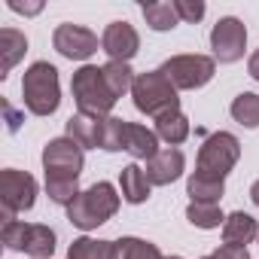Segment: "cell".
Wrapping results in <instances>:
<instances>
[{
	"instance_id": "cell-2",
	"label": "cell",
	"mask_w": 259,
	"mask_h": 259,
	"mask_svg": "<svg viewBox=\"0 0 259 259\" xmlns=\"http://www.w3.org/2000/svg\"><path fill=\"white\" fill-rule=\"evenodd\" d=\"M70 92H73L79 113L95 116V119H107V113L116 104V95L110 92V85L104 79V67H95V64H85L73 73Z\"/></svg>"
},
{
	"instance_id": "cell-18",
	"label": "cell",
	"mask_w": 259,
	"mask_h": 259,
	"mask_svg": "<svg viewBox=\"0 0 259 259\" xmlns=\"http://www.w3.org/2000/svg\"><path fill=\"white\" fill-rule=\"evenodd\" d=\"M156 135H159V141L177 147V144H183L189 138V119L180 110H168V113H162L156 119Z\"/></svg>"
},
{
	"instance_id": "cell-1",
	"label": "cell",
	"mask_w": 259,
	"mask_h": 259,
	"mask_svg": "<svg viewBox=\"0 0 259 259\" xmlns=\"http://www.w3.org/2000/svg\"><path fill=\"white\" fill-rule=\"evenodd\" d=\"M22 98L34 116H52L61 104V85H58L55 64H49V61L31 64L22 76Z\"/></svg>"
},
{
	"instance_id": "cell-17",
	"label": "cell",
	"mask_w": 259,
	"mask_h": 259,
	"mask_svg": "<svg viewBox=\"0 0 259 259\" xmlns=\"http://www.w3.org/2000/svg\"><path fill=\"white\" fill-rule=\"evenodd\" d=\"M119 186H122V198H125V201L141 204V201L150 198V186H153V183L147 180V171H144V168L128 165V168H122V174H119Z\"/></svg>"
},
{
	"instance_id": "cell-33",
	"label": "cell",
	"mask_w": 259,
	"mask_h": 259,
	"mask_svg": "<svg viewBox=\"0 0 259 259\" xmlns=\"http://www.w3.org/2000/svg\"><path fill=\"white\" fill-rule=\"evenodd\" d=\"M250 198H253V204L259 207V180H256V183L250 186Z\"/></svg>"
},
{
	"instance_id": "cell-19",
	"label": "cell",
	"mask_w": 259,
	"mask_h": 259,
	"mask_svg": "<svg viewBox=\"0 0 259 259\" xmlns=\"http://www.w3.org/2000/svg\"><path fill=\"white\" fill-rule=\"evenodd\" d=\"M28 52V40L25 34H19L16 28H4L0 31V55H4V64H0V70H4V76L16 67V61Z\"/></svg>"
},
{
	"instance_id": "cell-21",
	"label": "cell",
	"mask_w": 259,
	"mask_h": 259,
	"mask_svg": "<svg viewBox=\"0 0 259 259\" xmlns=\"http://www.w3.org/2000/svg\"><path fill=\"white\" fill-rule=\"evenodd\" d=\"M186 192L192 195V201H207V204H217L226 192L223 180H213V177H204V174H192L189 183H186Z\"/></svg>"
},
{
	"instance_id": "cell-26",
	"label": "cell",
	"mask_w": 259,
	"mask_h": 259,
	"mask_svg": "<svg viewBox=\"0 0 259 259\" xmlns=\"http://www.w3.org/2000/svg\"><path fill=\"white\" fill-rule=\"evenodd\" d=\"M232 116L235 122H241L244 128H256L259 125V95L244 92L232 101Z\"/></svg>"
},
{
	"instance_id": "cell-8",
	"label": "cell",
	"mask_w": 259,
	"mask_h": 259,
	"mask_svg": "<svg viewBox=\"0 0 259 259\" xmlns=\"http://www.w3.org/2000/svg\"><path fill=\"white\" fill-rule=\"evenodd\" d=\"M82 162V147H76L70 138H55L43 150L46 180H79Z\"/></svg>"
},
{
	"instance_id": "cell-6",
	"label": "cell",
	"mask_w": 259,
	"mask_h": 259,
	"mask_svg": "<svg viewBox=\"0 0 259 259\" xmlns=\"http://www.w3.org/2000/svg\"><path fill=\"white\" fill-rule=\"evenodd\" d=\"M238 159H241L238 138L229 132H217L198 150V174L213 177V180H226V174L238 165Z\"/></svg>"
},
{
	"instance_id": "cell-20",
	"label": "cell",
	"mask_w": 259,
	"mask_h": 259,
	"mask_svg": "<svg viewBox=\"0 0 259 259\" xmlns=\"http://www.w3.org/2000/svg\"><path fill=\"white\" fill-rule=\"evenodd\" d=\"M113 259H165L156 244L141 238H119L113 241Z\"/></svg>"
},
{
	"instance_id": "cell-29",
	"label": "cell",
	"mask_w": 259,
	"mask_h": 259,
	"mask_svg": "<svg viewBox=\"0 0 259 259\" xmlns=\"http://www.w3.org/2000/svg\"><path fill=\"white\" fill-rule=\"evenodd\" d=\"M174 7H177V16H180V22H201V16H204V4L201 0H174Z\"/></svg>"
},
{
	"instance_id": "cell-15",
	"label": "cell",
	"mask_w": 259,
	"mask_h": 259,
	"mask_svg": "<svg viewBox=\"0 0 259 259\" xmlns=\"http://www.w3.org/2000/svg\"><path fill=\"white\" fill-rule=\"evenodd\" d=\"M125 153L135 156V159H153L159 153V135L150 132L147 125H135L128 122V132H125Z\"/></svg>"
},
{
	"instance_id": "cell-14",
	"label": "cell",
	"mask_w": 259,
	"mask_h": 259,
	"mask_svg": "<svg viewBox=\"0 0 259 259\" xmlns=\"http://www.w3.org/2000/svg\"><path fill=\"white\" fill-rule=\"evenodd\" d=\"M101 135H104V119H95L85 113H76L67 119V138L82 150L101 147Z\"/></svg>"
},
{
	"instance_id": "cell-22",
	"label": "cell",
	"mask_w": 259,
	"mask_h": 259,
	"mask_svg": "<svg viewBox=\"0 0 259 259\" xmlns=\"http://www.w3.org/2000/svg\"><path fill=\"white\" fill-rule=\"evenodd\" d=\"M67 259H113V241L76 238L67 250Z\"/></svg>"
},
{
	"instance_id": "cell-12",
	"label": "cell",
	"mask_w": 259,
	"mask_h": 259,
	"mask_svg": "<svg viewBox=\"0 0 259 259\" xmlns=\"http://www.w3.org/2000/svg\"><path fill=\"white\" fill-rule=\"evenodd\" d=\"M101 49L110 55V61H125L128 64L141 49V37L128 22H113V25H107L104 37H101Z\"/></svg>"
},
{
	"instance_id": "cell-23",
	"label": "cell",
	"mask_w": 259,
	"mask_h": 259,
	"mask_svg": "<svg viewBox=\"0 0 259 259\" xmlns=\"http://www.w3.org/2000/svg\"><path fill=\"white\" fill-rule=\"evenodd\" d=\"M104 79H107L110 92H113L116 98H122L128 89L135 85V70L128 67L125 61H107V64H104Z\"/></svg>"
},
{
	"instance_id": "cell-35",
	"label": "cell",
	"mask_w": 259,
	"mask_h": 259,
	"mask_svg": "<svg viewBox=\"0 0 259 259\" xmlns=\"http://www.w3.org/2000/svg\"><path fill=\"white\" fill-rule=\"evenodd\" d=\"M204 259H213V256H204Z\"/></svg>"
},
{
	"instance_id": "cell-24",
	"label": "cell",
	"mask_w": 259,
	"mask_h": 259,
	"mask_svg": "<svg viewBox=\"0 0 259 259\" xmlns=\"http://www.w3.org/2000/svg\"><path fill=\"white\" fill-rule=\"evenodd\" d=\"M144 19L153 31H171L180 22L174 4H144Z\"/></svg>"
},
{
	"instance_id": "cell-13",
	"label": "cell",
	"mask_w": 259,
	"mask_h": 259,
	"mask_svg": "<svg viewBox=\"0 0 259 259\" xmlns=\"http://www.w3.org/2000/svg\"><path fill=\"white\" fill-rule=\"evenodd\" d=\"M186 168V159L177 147H168V150H159L150 162H147V180L153 186H168L174 183Z\"/></svg>"
},
{
	"instance_id": "cell-5",
	"label": "cell",
	"mask_w": 259,
	"mask_h": 259,
	"mask_svg": "<svg viewBox=\"0 0 259 259\" xmlns=\"http://www.w3.org/2000/svg\"><path fill=\"white\" fill-rule=\"evenodd\" d=\"M4 244L16 253H28L34 259H49L55 253V232L49 226H40V223H19V220H10L4 223V232H0Z\"/></svg>"
},
{
	"instance_id": "cell-9",
	"label": "cell",
	"mask_w": 259,
	"mask_h": 259,
	"mask_svg": "<svg viewBox=\"0 0 259 259\" xmlns=\"http://www.w3.org/2000/svg\"><path fill=\"white\" fill-rule=\"evenodd\" d=\"M159 70L174 82V89H201L204 82H210L217 64L207 55H174Z\"/></svg>"
},
{
	"instance_id": "cell-10",
	"label": "cell",
	"mask_w": 259,
	"mask_h": 259,
	"mask_svg": "<svg viewBox=\"0 0 259 259\" xmlns=\"http://www.w3.org/2000/svg\"><path fill=\"white\" fill-rule=\"evenodd\" d=\"M244 46H247V28H244L241 19L226 16V19H220L213 25V31H210V49H213V55L223 64L238 61L244 55Z\"/></svg>"
},
{
	"instance_id": "cell-4",
	"label": "cell",
	"mask_w": 259,
	"mask_h": 259,
	"mask_svg": "<svg viewBox=\"0 0 259 259\" xmlns=\"http://www.w3.org/2000/svg\"><path fill=\"white\" fill-rule=\"evenodd\" d=\"M132 98H135V107L147 116H162L168 110H180V98H177V89L174 82L162 73V70H147V73H138L135 76V85H132Z\"/></svg>"
},
{
	"instance_id": "cell-3",
	"label": "cell",
	"mask_w": 259,
	"mask_h": 259,
	"mask_svg": "<svg viewBox=\"0 0 259 259\" xmlns=\"http://www.w3.org/2000/svg\"><path fill=\"white\" fill-rule=\"evenodd\" d=\"M116 210H119V195L110 183L101 180V183L89 186L85 192H79L73 198V204L67 207V220L76 229L89 232V229H98L101 223H107Z\"/></svg>"
},
{
	"instance_id": "cell-30",
	"label": "cell",
	"mask_w": 259,
	"mask_h": 259,
	"mask_svg": "<svg viewBox=\"0 0 259 259\" xmlns=\"http://www.w3.org/2000/svg\"><path fill=\"white\" fill-rule=\"evenodd\" d=\"M213 259H250V256H247V247H238V244H223V247L213 253Z\"/></svg>"
},
{
	"instance_id": "cell-32",
	"label": "cell",
	"mask_w": 259,
	"mask_h": 259,
	"mask_svg": "<svg viewBox=\"0 0 259 259\" xmlns=\"http://www.w3.org/2000/svg\"><path fill=\"white\" fill-rule=\"evenodd\" d=\"M16 13H25V16H31V13H40V4H31V7H25V4H10Z\"/></svg>"
},
{
	"instance_id": "cell-34",
	"label": "cell",
	"mask_w": 259,
	"mask_h": 259,
	"mask_svg": "<svg viewBox=\"0 0 259 259\" xmlns=\"http://www.w3.org/2000/svg\"><path fill=\"white\" fill-rule=\"evenodd\" d=\"M165 259H180V256H165Z\"/></svg>"
},
{
	"instance_id": "cell-16",
	"label": "cell",
	"mask_w": 259,
	"mask_h": 259,
	"mask_svg": "<svg viewBox=\"0 0 259 259\" xmlns=\"http://www.w3.org/2000/svg\"><path fill=\"white\" fill-rule=\"evenodd\" d=\"M256 235H259V226H256V220H253L250 213H244V210L226 217V223H223V241H226V244L247 247Z\"/></svg>"
},
{
	"instance_id": "cell-27",
	"label": "cell",
	"mask_w": 259,
	"mask_h": 259,
	"mask_svg": "<svg viewBox=\"0 0 259 259\" xmlns=\"http://www.w3.org/2000/svg\"><path fill=\"white\" fill-rule=\"evenodd\" d=\"M125 132H128V122L125 119L107 116L104 119V135H101V150H107V153L125 150Z\"/></svg>"
},
{
	"instance_id": "cell-7",
	"label": "cell",
	"mask_w": 259,
	"mask_h": 259,
	"mask_svg": "<svg viewBox=\"0 0 259 259\" xmlns=\"http://www.w3.org/2000/svg\"><path fill=\"white\" fill-rule=\"evenodd\" d=\"M0 201H4V223L16 220V213L34 207L37 201V180L28 171L7 168L0 174Z\"/></svg>"
},
{
	"instance_id": "cell-28",
	"label": "cell",
	"mask_w": 259,
	"mask_h": 259,
	"mask_svg": "<svg viewBox=\"0 0 259 259\" xmlns=\"http://www.w3.org/2000/svg\"><path fill=\"white\" fill-rule=\"evenodd\" d=\"M46 192H49V198L55 204L70 207L73 198L79 195V186H76V180H46Z\"/></svg>"
},
{
	"instance_id": "cell-31",
	"label": "cell",
	"mask_w": 259,
	"mask_h": 259,
	"mask_svg": "<svg viewBox=\"0 0 259 259\" xmlns=\"http://www.w3.org/2000/svg\"><path fill=\"white\" fill-rule=\"evenodd\" d=\"M247 70H250V76H253V79L259 82V49H256V52L250 55V61H247Z\"/></svg>"
},
{
	"instance_id": "cell-25",
	"label": "cell",
	"mask_w": 259,
	"mask_h": 259,
	"mask_svg": "<svg viewBox=\"0 0 259 259\" xmlns=\"http://www.w3.org/2000/svg\"><path fill=\"white\" fill-rule=\"evenodd\" d=\"M186 220L192 226H198V229H217L220 223H226L220 204H207V201H192L186 207Z\"/></svg>"
},
{
	"instance_id": "cell-11",
	"label": "cell",
	"mask_w": 259,
	"mask_h": 259,
	"mask_svg": "<svg viewBox=\"0 0 259 259\" xmlns=\"http://www.w3.org/2000/svg\"><path fill=\"white\" fill-rule=\"evenodd\" d=\"M52 43L64 58H73V61H85L89 55L98 52V37L82 25H58L52 34Z\"/></svg>"
}]
</instances>
